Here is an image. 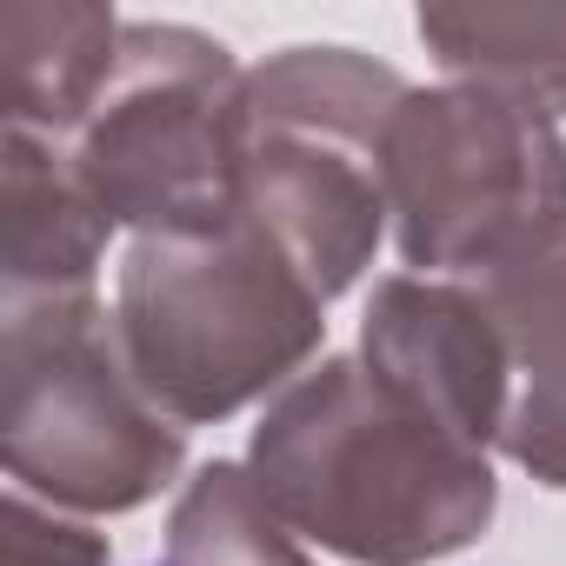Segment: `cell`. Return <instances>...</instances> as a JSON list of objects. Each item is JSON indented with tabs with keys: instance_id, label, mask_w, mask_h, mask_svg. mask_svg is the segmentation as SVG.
I'll return each instance as SVG.
<instances>
[{
	"instance_id": "cell-13",
	"label": "cell",
	"mask_w": 566,
	"mask_h": 566,
	"mask_svg": "<svg viewBox=\"0 0 566 566\" xmlns=\"http://www.w3.org/2000/svg\"><path fill=\"white\" fill-rule=\"evenodd\" d=\"M0 526H8V566H107V539L61 506L8 486L0 500Z\"/></svg>"
},
{
	"instance_id": "cell-2",
	"label": "cell",
	"mask_w": 566,
	"mask_h": 566,
	"mask_svg": "<svg viewBox=\"0 0 566 566\" xmlns=\"http://www.w3.org/2000/svg\"><path fill=\"white\" fill-rule=\"evenodd\" d=\"M327 307L301 260L240 207L213 233L134 240L114 287L120 347L180 427L287 394L327 340Z\"/></svg>"
},
{
	"instance_id": "cell-11",
	"label": "cell",
	"mask_w": 566,
	"mask_h": 566,
	"mask_svg": "<svg viewBox=\"0 0 566 566\" xmlns=\"http://www.w3.org/2000/svg\"><path fill=\"white\" fill-rule=\"evenodd\" d=\"M413 28L460 87H486L526 114L566 120V8H553V0L420 8Z\"/></svg>"
},
{
	"instance_id": "cell-7",
	"label": "cell",
	"mask_w": 566,
	"mask_h": 566,
	"mask_svg": "<svg viewBox=\"0 0 566 566\" xmlns=\"http://www.w3.org/2000/svg\"><path fill=\"white\" fill-rule=\"evenodd\" d=\"M360 360L413 400L427 420H440L453 440L493 453L506 420V347L486 314V301L467 280H427L394 273L374 287L360 321Z\"/></svg>"
},
{
	"instance_id": "cell-6",
	"label": "cell",
	"mask_w": 566,
	"mask_h": 566,
	"mask_svg": "<svg viewBox=\"0 0 566 566\" xmlns=\"http://www.w3.org/2000/svg\"><path fill=\"white\" fill-rule=\"evenodd\" d=\"M387 213L427 280H480L566 227V134L486 87H413L387 127Z\"/></svg>"
},
{
	"instance_id": "cell-1",
	"label": "cell",
	"mask_w": 566,
	"mask_h": 566,
	"mask_svg": "<svg viewBox=\"0 0 566 566\" xmlns=\"http://www.w3.org/2000/svg\"><path fill=\"white\" fill-rule=\"evenodd\" d=\"M247 473L307 546L347 566H433L493 526V453L400 400L360 354L307 367L273 394Z\"/></svg>"
},
{
	"instance_id": "cell-12",
	"label": "cell",
	"mask_w": 566,
	"mask_h": 566,
	"mask_svg": "<svg viewBox=\"0 0 566 566\" xmlns=\"http://www.w3.org/2000/svg\"><path fill=\"white\" fill-rule=\"evenodd\" d=\"M147 566H314V559L307 539L273 513V500L240 460H207L180 486L160 559Z\"/></svg>"
},
{
	"instance_id": "cell-10",
	"label": "cell",
	"mask_w": 566,
	"mask_h": 566,
	"mask_svg": "<svg viewBox=\"0 0 566 566\" xmlns=\"http://www.w3.org/2000/svg\"><path fill=\"white\" fill-rule=\"evenodd\" d=\"M114 8L94 0H8L0 8V107L8 127L41 140H74L87 120L114 48H120Z\"/></svg>"
},
{
	"instance_id": "cell-9",
	"label": "cell",
	"mask_w": 566,
	"mask_h": 566,
	"mask_svg": "<svg viewBox=\"0 0 566 566\" xmlns=\"http://www.w3.org/2000/svg\"><path fill=\"white\" fill-rule=\"evenodd\" d=\"M114 220L81 187L61 140L0 134V301L94 294Z\"/></svg>"
},
{
	"instance_id": "cell-8",
	"label": "cell",
	"mask_w": 566,
	"mask_h": 566,
	"mask_svg": "<svg viewBox=\"0 0 566 566\" xmlns=\"http://www.w3.org/2000/svg\"><path fill=\"white\" fill-rule=\"evenodd\" d=\"M467 287L486 301L506 347L500 453L539 486L566 493V227L486 266Z\"/></svg>"
},
{
	"instance_id": "cell-4",
	"label": "cell",
	"mask_w": 566,
	"mask_h": 566,
	"mask_svg": "<svg viewBox=\"0 0 566 566\" xmlns=\"http://www.w3.org/2000/svg\"><path fill=\"white\" fill-rule=\"evenodd\" d=\"M0 460L61 513H134L174 486L187 427L140 387L94 294L0 301Z\"/></svg>"
},
{
	"instance_id": "cell-3",
	"label": "cell",
	"mask_w": 566,
	"mask_h": 566,
	"mask_svg": "<svg viewBox=\"0 0 566 566\" xmlns=\"http://www.w3.org/2000/svg\"><path fill=\"white\" fill-rule=\"evenodd\" d=\"M413 87L360 48H287L240 81V213L260 220L327 301L387 233V127Z\"/></svg>"
},
{
	"instance_id": "cell-5",
	"label": "cell",
	"mask_w": 566,
	"mask_h": 566,
	"mask_svg": "<svg viewBox=\"0 0 566 566\" xmlns=\"http://www.w3.org/2000/svg\"><path fill=\"white\" fill-rule=\"evenodd\" d=\"M240 67L180 21H127L67 160L94 207L134 240L213 233L240 207Z\"/></svg>"
}]
</instances>
